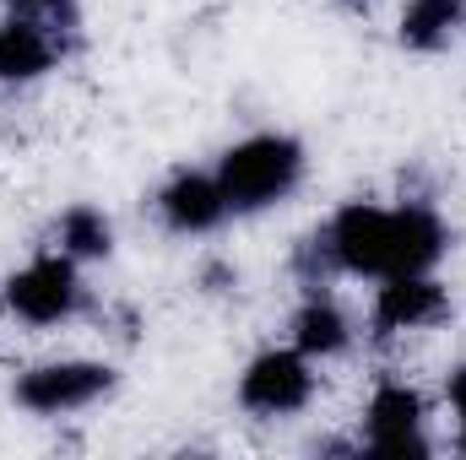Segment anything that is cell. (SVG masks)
<instances>
[{
    "label": "cell",
    "instance_id": "cell-13",
    "mask_svg": "<svg viewBox=\"0 0 466 460\" xmlns=\"http://www.w3.org/2000/svg\"><path fill=\"white\" fill-rule=\"evenodd\" d=\"M5 11L11 16H33V22H44L49 33H76V0H5Z\"/></svg>",
    "mask_w": 466,
    "mask_h": 460
},
{
    "label": "cell",
    "instance_id": "cell-2",
    "mask_svg": "<svg viewBox=\"0 0 466 460\" xmlns=\"http://www.w3.org/2000/svg\"><path fill=\"white\" fill-rule=\"evenodd\" d=\"M299 179H304V146L293 135H249V141L228 146L218 163V190H223L228 212L277 206L282 195H293Z\"/></svg>",
    "mask_w": 466,
    "mask_h": 460
},
{
    "label": "cell",
    "instance_id": "cell-4",
    "mask_svg": "<svg viewBox=\"0 0 466 460\" xmlns=\"http://www.w3.org/2000/svg\"><path fill=\"white\" fill-rule=\"evenodd\" d=\"M109 390H115L109 363H44L16 379V406H27L33 417H66L104 401Z\"/></svg>",
    "mask_w": 466,
    "mask_h": 460
},
{
    "label": "cell",
    "instance_id": "cell-12",
    "mask_svg": "<svg viewBox=\"0 0 466 460\" xmlns=\"http://www.w3.org/2000/svg\"><path fill=\"white\" fill-rule=\"evenodd\" d=\"M55 233H60V249L71 260H104L115 249V228H109V217L98 206H71Z\"/></svg>",
    "mask_w": 466,
    "mask_h": 460
},
{
    "label": "cell",
    "instance_id": "cell-3",
    "mask_svg": "<svg viewBox=\"0 0 466 460\" xmlns=\"http://www.w3.org/2000/svg\"><path fill=\"white\" fill-rule=\"evenodd\" d=\"M5 304L16 320L27 325H60L82 309V276L71 265V255H38L33 265H22L11 282H5Z\"/></svg>",
    "mask_w": 466,
    "mask_h": 460
},
{
    "label": "cell",
    "instance_id": "cell-10",
    "mask_svg": "<svg viewBox=\"0 0 466 460\" xmlns=\"http://www.w3.org/2000/svg\"><path fill=\"white\" fill-rule=\"evenodd\" d=\"M293 346H299L304 357H337V352L348 346V315H342L331 298L309 293V304L293 315Z\"/></svg>",
    "mask_w": 466,
    "mask_h": 460
},
{
    "label": "cell",
    "instance_id": "cell-1",
    "mask_svg": "<svg viewBox=\"0 0 466 460\" xmlns=\"http://www.w3.org/2000/svg\"><path fill=\"white\" fill-rule=\"evenodd\" d=\"M326 238L337 249V265L352 276H412V271H429L440 255H445V223L429 212V206H363L352 201L342 206Z\"/></svg>",
    "mask_w": 466,
    "mask_h": 460
},
{
    "label": "cell",
    "instance_id": "cell-14",
    "mask_svg": "<svg viewBox=\"0 0 466 460\" xmlns=\"http://www.w3.org/2000/svg\"><path fill=\"white\" fill-rule=\"evenodd\" d=\"M451 401H456V412L466 417V363L456 368V374H451Z\"/></svg>",
    "mask_w": 466,
    "mask_h": 460
},
{
    "label": "cell",
    "instance_id": "cell-7",
    "mask_svg": "<svg viewBox=\"0 0 466 460\" xmlns=\"http://www.w3.org/2000/svg\"><path fill=\"white\" fill-rule=\"evenodd\" d=\"M451 315V298L445 287L429 276V271H412V276H385L380 298H374V336H396V331H423V325H440Z\"/></svg>",
    "mask_w": 466,
    "mask_h": 460
},
{
    "label": "cell",
    "instance_id": "cell-9",
    "mask_svg": "<svg viewBox=\"0 0 466 460\" xmlns=\"http://www.w3.org/2000/svg\"><path fill=\"white\" fill-rule=\"evenodd\" d=\"M60 55V33H49L33 16L0 22V82H38Z\"/></svg>",
    "mask_w": 466,
    "mask_h": 460
},
{
    "label": "cell",
    "instance_id": "cell-15",
    "mask_svg": "<svg viewBox=\"0 0 466 460\" xmlns=\"http://www.w3.org/2000/svg\"><path fill=\"white\" fill-rule=\"evenodd\" d=\"M456 445H461V455H466V417H461V439H456Z\"/></svg>",
    "mask_w": 466,
    "mask_h": 460
},
{
    "label": "cell",
    "instance_id": "cell-11",
    "mask_svg": "<svg viewBox=\"0 0 466 460\" xmlns=\"http://www.w3.org/2000/svg\"><path fill=\"white\" fill-rule=\"evenodd\" d=\"M461 16H466L461 0H407V11H401V44L434 55V49L451 44V33L461 27Z\"/></svg>",
    "mask_w": 466,
    "mask_h": 460
},
{
    "label": "cell",
    "instance_id": "cell-5",
    "mask_svg": "<svg viewBox=\"0 0 466 460\" xmlns=\"http://www.w3.org/2000/svg\"><path fill=\"white\" fill-rule=\"evenodd\" d=\"M309 395H315V374H309V357L299 346L293 352H260L238 379V406L255 417H293L309 406Z\"/></svg>",
    "mask_w": 466,
    "mask_h": 460
},
{
    "label": "cell",
    "instance_id": "cell-6",
    "mask_svg": "<svg viewBox=\"0 0 466 460\" xmlns=\"http://www.w3.org/2000/svg\"><path fill=\"white\" fill-rule=\"evenodd\" d=\"M369 450L385 455V460L429 455L418 390H407V385H380L374 390V401H369Z\"/></svg>",
    "mask_w": 466,
    "mask_h": 460
},
{
    "label": "cell",
    "instance_id": "cell-8",
    "mask_svg": "<svg viewBox=\"0 0 466 460\" xmlns=\"http://www.w3.org/2000/svg\"><path fill=\"white\" fill-rule=\"evenodd\" d=\"M157 217L174 233H212L228 217V201H223L218 179L185 168V174H174V179L157 190Z\"/></svg>",
    "mask_w": 466,
    "mask_h": 460
}]
</instances>
